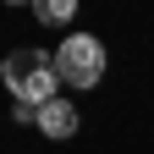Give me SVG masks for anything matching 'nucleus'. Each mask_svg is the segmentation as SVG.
<instances>
[{"mask_svg":"<svg viewBox=\"0 0 154 154\" xmlns=\"http://www.w3.org/2000/svg\"><path fill=\"white\" fill-rule=\"evenodd\" d=\"M33 17L38 22H50V28H61L77 17V0H33Z\"/></svg>","mask_w":154,"mask_h":154,"instance_id":"20e7f679","label":"nucleus"},{"mask_svg":"<svg viewBox=\"0 0 154 154\" xmlns=\"http://www.w3.org/2000/svg\"><path fill=\"white\" fill-rule=\"evenodd\" d=\"M11 6H33V0H11Z\"/></svg>","mask_w":154,"mask_h":154,"instance_id":"39448f33","label":"nucleus"},{"mask_svg":"<svg viewBox=\"0 0 154 154\" xmlns=\"http://www.w3.org/2000/svg\"><path fill=\"white\" fill-rule=\"evenodd\" d=\"M0 77H6L11 99H22V105H50L55 99V83H61L50 50H11L6 66H0Z\"/></svg>","mask_w":154,"mask_h":154,"instance_id":"f257e3e1","label":"nucleus"},{"mask_svg":"<svg viewBox=\"0 0 154 154\" xmlns=\"http://www.w3.org/2000/svg\"><path fill=\"white\" fill-rule=\"evenodd\" d=\"M55 72H61V83H72V88H94V83L105 77V44H99L94 33H72V38H61Z\"/></svg>","mask_w":154,"mask_h":154,"instance_id":"f03ea898","label":"nucleus"},{"mask_svg":"<svg viewBox=\"0 0 154 154\" xmlns=\"http://www.w3.org/2000/svg\"><path fill=\"white\" fill-rule=\"evenodd\" d=\"M38 127H44V138H72L77 132V110L66 99H50V105H38Z\"/></svg>","mask_w":154,"mask_h":154,"instance_id":"7ed1b4c3","label":"nucleus"}]
</instances>
